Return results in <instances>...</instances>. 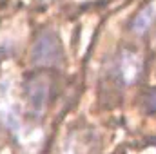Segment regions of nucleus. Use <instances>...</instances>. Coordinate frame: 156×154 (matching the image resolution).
Listing matches in <instances>:
<instances>
[{"instance_id":"1","label":"nucleus","mask_w":156,"mask_h":154,"mask_svg":"<svg viewBox=\"0 0 156 154\" xmlns=\"http://www.w3.org/2000/svg\"><path fill=\"white\" fill-rule=\"evenodd\" d=\"M62 58L60 42L55 33L44 31L33 45V62L38 65H55Z\"/></svg>"},{"instance_id":"3","label":"nucleus","mask_w":156,"mask_h":154,"mask_svg":"<svg viewBox=\"0 0 156 154\" xmlns=\"http://www.w3.org/2000/svg\"><path fill=\"white\" fill-rule=\"evenodd\" d=\"M154 18H156V7L149 4V5L142 7V9L136 13V16H134V18H133V22H131V27H133V31H134V33L144 35V33L153 26Z\"/></svg>"},{"instance_id":"2","label":"nucleus","mask_w":156,"mask_h":154,"mask_svg":"<svg viewBox=\"0 0 156 154\" xmlns=\"http://www.w3.org/2000/svg\"><path fill=\"white\" fill-rule=\"evenodd\" d=\"M142 73V58L134 51H122L120 60H118V76L122 83L131 85L134 83Z\"/></svg>"},{"instance_id":"4","label":"nucleus","mask_w":156,"mask_h":154,"mask_svg":"<svg viewBox=\"0 0 156 154\" xmlns=\"http://www.w3.org/2000/svg\"><path fill=\"white\" fill-rule=\"evenodd\" d=\"M149 107L156 111V89H153L151 93H149Z\"/></svg>"}]
</instances>
